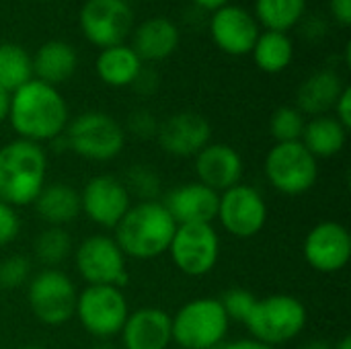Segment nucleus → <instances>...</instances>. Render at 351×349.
<instances>
[{
    "label": "nucleus",
    "mask_w": 351,
    "mask_h": 349,
    "mask_svg": "<svg viewBox=\"0 0 351 349\" xmlns=\"http://www.w3.org/2000/svg\"><path fill=\"white\" fill-rule=\"evenodd\" d=\"M70 121V109L58 86L31 78L10 93L8 123L16 138L45 144L64 134Z\"/></svg>",
    "instance_id": "nucleus-1"
},
{
    "label": "nucleus",
    "mask_w": 351,
    "mask_h": 349,
    "mask_svg": "<svg viewBox=\"0 0 351 349\" xmlns=\"http://www.w3.org/2000/svg\"><path fill=\"white\" fill-rule=\"evenodd\" d=\"M177 222L156 202H136L113 228V239L128 259L150 261L165 255L171 247Z\"/></svg>",
    "instance_id": "nucleus-2"
},
{
    "label": "nucleus",
    "mask_w": 351,
    "mask_h": 349,
    "mask_svg": "<svg viewBox=\"0 0 351 349\" xmlns=\"http://www.w3.org/2000/svg\"><path fill=\"white\" fill-rule=\"evenodd\" d=\"M47 165L41 144L14 138L0 146V200L12 208L33 206L47 183Z\"/></svg>",
    "instance_id": "nucleus-3"
},
{
    "label": "nucleus",
    "mask_w": 351,
    "mask_h": 349,
    "mask_svg": "<svg viewBox=\"0 0 351 349\" xmlns=\"http://www.w3.org/2000/svg\"><path fill=\"white\" fill-rule=\"evenodd\" d=\"M243 325L251 339L278 349L302 335L308 325V309L294 294H269L255 300Z\"/></svg>",
    "instance_id": "nucleus-4"
},
{
    "label": "nucleus",
    "mask_w": 351,
    "mask_h": 349,
    "mask_svg": "<svg viewBox=\"0 0 351 349\" xmlns=\"http://www.w3.org/2000/svg\"><path fill=\"white\" fill-rule=\"evenodd\" d=\"M228 329L230 319L214 296L193 298L171 315L173 346L179 349L220 348L228 337Z\"/></svg>",
    "instance_id": "nucleus-5"
},
{
    "label": "nucleus",
    "mask_w": 351,
    "mask_h": 349,
    "mask_svg": "<svg viewBox=\"0 0 351 349\" xmlns=\"http://www.w3.org/2000/svg\"><path fill=\"white\" fill-rule=\"evenodd\" d=\"M123 125L105 111H84L72 117L64 130L68 150L90 163H109L125 148Z\"/></svg>",
    "instance_id": "nucleus-6"
},
{
    "label": "nucleus",
    "mask_w": 351,
    "mask_h": 349,
    "mask_svg": "<svg viewBox=\"0 0 351 349\" xmlns=\"http://www.w3.org/2000/svg\"><path fill=\"white\" fill-rule=\"evenodd\" d=\"M263 175L278 193L304 195L319 181V160L302 142H276L265 154Z\"/></svg>",
    "instance_id": "nucleus-7"
},
{
    "label": "nucleus",
    "mask_w": 351,
    "mask_h": 349,
    "mask_svg": "<svg viewBox=\"0 0 351 349\" xmlns=\"http://www.w3.org/2000/svg\"><path fill=\"white\" fill-rule=\"evenodd\" d=\"M130 315V302L121 288L86 286L76 296L74 317L80 327L97 341L117 337Z\"/></svg>",
    "instance_id": "nucleus-8"
},
{
    "label": "nucleus",
    "mask_w": 351,
    "mask_h": 349,
    "mask_svg": "<svg viewBox=\"0 0 351 349\" xmlns=\"http://www.w3.org/2000/svg\"><path fill=\"white\" fill-rule=\"evenodd\" d=\"M78 290L70 276L56 267H43L27 282V302L33 317L47 327L66 325L74 317Z\"/></svg>",
    "instance_id": "nucleus-9"
},
{
    "label": "nucleus",
    "mask_w": 351,
    "mask_h": 349,
    "mask_svg": "<svg viewBox=\"0 0 351 349\" xmlns=\"http://www.w3.org/2000/svg\"><path fill=\"white\" fill-rule=\"evenodd\" d=\"M173 265L189 278L212 274L220 261V234L214 224H177L167 251Z\"/></svg>",
    "instance_id": "nucleus-10"
},
{
    "label": "nucleus",
    "mask_w": 351,
    "mask_h": 349,
    "mask_svg": "<svg viewBox=\"0 0 351 349\" xmlns=\"http://www.w3.org/2000/svg\"><path fill=\"white\" fill-rule=\"evenodd\" d=\"M74 265L86 286L123 288L130 280L128 257L109 234H90L74 249Z\"/></svg>",
    "instance_id": "nucleus-11"
},
{
    "label": "nucleus",
    "mask_w": 351,
    "mask_h": 349,
    "mask_svg": "<svg viewBox=\"0 0 351 349\" xmlns=\"http://www.w3.org/2000/svg\"><path fill=\"white\" fill-rule=\"evenodd\" d=\"M134 8L125 0H84L78 12L82 37L99 49L123 43L134 31Z\"/></svg>",
    "instance_id": "nucleus-12"
},
{
    "label": "nucleus",
    "mask_w": 351,
    "mask_h": 349,
    "mask_svg": "<svg viewBox=\"0 0 351 349\" xmlns=\"http://www.w3.org/2000/svg\"><path fill=\"white\" fill-rule=\"evenodd\" d=\"M269 218V208L263 193L247 183H239L220 193L218 214L220 226L234 239H253L257 237Z\"/></svg>",
    "instance_id": "nucleus-13"
},
{
    "label": "nucleus",
    "mask_w": 351,
    "mask_h": 349,
    "mask_svg": "<svg viewBox=\"0 0 351 349\" xmlns=\"http://www.w3.org/2000/svg\"><path fill=\"white\" fill-rule=\"evenodd\" d=\"M132 204L123 181L107 173L90 177L80 191V212L105 230H113Z\"/></svg>",
    "instance_id": "nucleus-14"
},
{
    "label": "nucleus",
    "mask_w": 351,
    "mask_h": 349,
    "mask_svg": "<svg viewBox=\"0 0 351 349\" xmlns=\"http://www.w3.org/2000/svg\"><path fill=\"white\" fill-rule=\"evenodd\" d=\"M304 261L319 274H339L351 259V232L346 224L325 220L315 224L302 243Z\"/></svg>",
    "instance_id": "nucleus-15"
},
{
    "label": "nucleus",
    "mask_w": 351,
    "mask_h": 349,
    "mask_svg": "<svg viewBox=\"0 0 351 349\" xmlns=\"http://www.w3.org/2000/svg\"><path fill=\"white\" fill-rule=\"evenodd\" d=\"M208 31L212 43L226 56H247L261 33V27L249 8L241 4H226L210 12Z\"/></svg>",
    "instance_id": "nucleus-16"
},
{
    "label": "nucleus",
    "mask_w": 351,
    "mask_h": 349,
    "mask_svg": "<svg viewBox=\"0 0 351 349\" xmlns=\"http://www.w3.org/2000/svg\"><path fill=\"white\" fill-rule=\"evenodd\" d=\"M158 146L175 158H193L212 142V125L197 111H177L158 125Z\"/></svg>",
    "instance_id": "nucleus-17"
},
{
    "label": "nucleus",
    "mask_w": 351,
    "mask_h": 349,
    "mask_svg": "<svg viewBox=\"0 0 351 349\" xmlns=\"http://www.w3.org/2000/svg\"><path fill=\"white\" fill-rule=\"evenodd\" d=\"M197 181L206 187L222 193L243 183L245 163L241 152L226 142H210L193 156Z\"/></svg>",
    "instance_id": "nucleus-18"
},
{
    "label": "nucleus",
    "mask_w": 351,
    "mask_h": 349,
    "mask_svg": "<svg viewBox=\"0 0 351 349\" xmlns=\"http://www.w3.org/2000/svg\"><path fill=\"white\" fill-rule=\"evenodd\" d=\"M119 335L123 349H169L173 346L171 315L158 306L130 311Z\"/></svg>",
    "instance_id": "nucleus-19"
},
{
    "label": "nucleus",
    "mask_w": 351,
    "mask_h": 349,
    "mask_svg": "<svg viewBox=\"0 0 351 349\" xmlns=\"http://www.w3.org/2000/svg\"><path fill=\"white\" fill-rule=\"evenodd\" d=\"M218 200L220 193L206 187L199 181H189L173 187L165 200L162 206L169 210L173 220L177 224H214L218 214Z\"/></svg>",
    "instance_id": "nucleus-20"
},
{
    "label": "nucleus",
    "mask_w": 351,
    "mask_h": 349,
    "mask_svg": "<svg viewBox=\"0 0 351 349\" xmlns=\"http://www.w3.org/2000/svg\"><path fill=\"white\" fill-rule=\"evenodd\" d=\"M181 43V29L169 16H150L132 31V49L144 64L169 60Z\"/></svg>",
    "instance_id": "nucleus-21"
},
{
    "label": "nucleus",
    "mask_w": 351,
    "mask_h": 349,
    "mask_svg": "<svg viewBox=\"0 0 351 349\" xmlns=\"http://www.w3.org/2000/svg\"><path fill=\"white\" fill-rule=\"evenodd\" d=\"M348 84L343 78L331 70V68H321L306 76L298 91H296V109L306 117H319V115H329L333 111V105L337 103L341 91Z\"/></svg>",
    "instance_id": "nucleus-22"
},
{
    "label": "nucleus",
    "mask_w": 351,
    "mask_h": 349,
    "mask_svg": "<svg viewBox=\"0 0 351 349\" xmlns=\"http://www.w3.org/2000/svg\"><path fill=\"white\" fill-rule=\"evenodd\" d=\"M33 78L60 86L68 82L78 70V51L72 43L64 39H47L31 56Z\"/></svg>",
    "instance_id": "nucleus-23"
},
{
    "label": "nucleus",
    "mask_w": 351,
    "mask_h": 349,
    "mask_svg": "<svg viewBox=\"0 0 351 349\" xmlns=\"http://www.w3.org/2000/svg\"><path fill=\"white\" fill-rule=\"evenodd\" d=\"M35 214L47 226H62L66 228L72 224L80 212V191L64 181L45 183L37 200L33 202Z\"/></svg>",
    "instance_id": "nucleus-24"
},
{
    "label": "nucleus",
    "mask_w": 351,
    "mask_h": 349,
    "mask_svg": "<svg viewBox=\"0 0 351 349\" xmlns=\"http://www.w3.org/2000/svg\"><path fill=\"white\" fill-rule=\"evenodd\" d=\"M142 68H144V62L128 43L99 49V56L95 60V72L99 80L111 88L132 86Z\"/></svg>",
    "instance_id": "nucleus-25"
},
{
    "label": "nucleus",
    "mask_w": 351,
    "mask_h": 349,
    "mask_svg": "<svg viewBox=\"0 0 351 349\" xmlns=\"http://www.w3.org/2000/svg\"><path fill=\"white\" fill-rule=\"evenodd\" d=\"M348 132L333 115H319L306 119L300 142L317 158H333L348 144Z\"/></svg>",
    "instance_id": "nucleus-26"
},
{
    "label": "nucleus",
    "mask_w": 351,
    "mask_h": 349,
    "mask_svg": "<svg viewBox=\"0 0 351 349\" xmlns=\"http://www.w3.org/2000/svg\"><path fill=\"white\" fill-rule=\"evenodd\" d=\"M255 66L265 74L284 72L294 60V41L288 33L280 31H261L253 49H251Z\"/></svg>",
    "instance_id": "nucleus-27"
},
{
    "label": "nucleus",
    "mask_w": 351,
    "mask_h": 349,
    "mask_svg": "<svg viewBox=\"0 0 351 349\" xmlns=\"http://www.w3.org/2000/svg\"><path fill=\"white\" fill-rule=\"evenodd\" d=\"M308 0H255L253 16L265 31L288 33L306 16Z\"/></svg>",
    "instance_id": "nucleus-28"
},
{
    "label": "nucleus",
    "mask_w": 351,
    "mask_h": 349,
    "mask_svg": "<svg viewBox=\"0 0 351 349\" xmlns=\"http://www.w3.org/2000/svg\"><path fill=\"white\" fill-rule=\"evenodd\" d=\"M31 78H33L31 53L14 41H2L0 43V88H4L6 93H14Z\"/></svg>",
    "instance_id": "nucleus-29"
},
{
    "label": "nucleus",
    "mask_w": 351,
    "mask_h": 349,
    "mask_svg": "<svg viewBox=\"0 0 351 349\" xmlns=\"http://www.w3.org/2000/svg\"><path fill=\"white\" fill-rule=\"evenodd\" d=\"M33 253L43 267L60 269V265L68 261L70 255L74 253V243L66 228L45 226L33 241Z\"/></svg>",
    "instance_id": "nucleus-30"
},
{
    "label": "nucleus",
    "mask_w": 351,
    "mask_h": 349,
    "mask_svg": "<svg viewBox=\"0 0 351 349\" xmlns=\"http://www.w3.org/2000/svg\"><path fill=\"white\" fill-rule=\"evenodd\" d=\"M123 185L132 197V202H156L160 197V189H162V181L160 175L144 163L132 165L125 175H123Z\"/></svg>",
    "instance_id": "nucleus-31"
},
{
    "label": "nucleus",
    "mask_w": 351,
    "mask_h": 349,
    "mask_svg": "<svg viewBox=\"0 0 351 349\" xmlns=\"http://www.w3.org/2000/svg\"><path fill=\"white\" fill-rule=\"evenodd\" d=\"M306 117L294 105L278 107L269 117V132L276 142H300Z\"/></svg>",
    "instance_id": "nucleus-32"
},
{
    "label": "nucleus",
    "mask_w": 351,
    "mask_h": 349,
    "mask_svg": "<svg viewBox=\"0 0 351 349\" xmlns=\"http://www.w3.org/2000/svg\"><path fill=\"white\" fill-rule=\"evenodd\" d=\"M31 259L27 255H10L0 261V292L19 290L31 280Z\"/></svg>",
    "instance_id": "nucleus-33"
},
{
    "label": "nucleus",
    "mask_w": 351,
    "mask_h": 349,
    "mask_svg": "<svg viewBox=\"0 0 351 349\" xmlns=\"http://www.w3.org/2000/svg\"><path fill=\"white\" fill-rule=\"evenodd\" d=\"M218 300H220L226 317L230 319V323H245L257 296L245 288H230Z\"/></svg>",
    "instance_id": "nucleus-34"
},
{
    "label": "nucleus",
    "mask_w": 351,
    "mask_h": 349,
    "mask_svg": "<svg viewBox=\"0 0 351 349\" xmlns=\"http://www.w3.org/2000/svg\"><path fill=\"white\" fill-rule=\"evenodd\" d=\"M158 125H160V121L156 119V115L150 109L138 107L128 115L123 130H125V134H132L138 140H152L158 134Z\"/></svg>",
    "instance_id": "nucleus-35"
},
{
    "label": "nucleus",
    "mask_w": 351,
    "mask_h": 349,
    "mask_svg": "<svg viewBox=\"0 0 351 349\" xmlns=\"http://www.w3.org/2000/svg\"><path fill=\"white\" fill-rule=\"evenodd\" d=\"M19 232H21V218L16 214V208L0 200V249L14 243Z\"/></svg>",
    "instance_id": "nucleus-36"
},
{
    "label": "nucleus",
    "mask_w": 351,
    "mask_h": 349,
    "mask_svg": "<svg viewBox=\"0 0 351 349\" xmlns=\"http://www.w3.org/2000/svg\"><path fill=\"white\" fill-rule=\"evenodd\" d=\"M298 27H300V33L313 43L321 41L329 31V25L323 16H304Z\"/></svg>",
    "instance_id": "nucleus-37"
},
{
    "label": "nucleus",
    "mask_w": 351,
    "mask_h": 349,
    "mask_svg": "<svg viewBox=\"0 0 351 349\" xmlns=\"http://www.w3.org/2000/svg\"><path fill=\"white\" fill-rule=\"evenodd\" d=\"M158 84H160V80H158V74L154 72V70H150V68H142L140 70V74H138V78L134 80V84H132V88L136 91V93H140V95H154L156 91H158Z\"/></svg>",
    "instance_id": "nucleus-38"
},
{
    "label": "nucleus",
    "mask_w": 351,
    "mask_h": 349,
    "mask_svg": "<svg viewBox=\"0 0 351 349\" xmlns=\"http://www.w3.org/2000/svg\"><path fill=\"white\" fill-rule=\"evenodd\" d=\"M333 117L346 128H351V86H346L337 99V103L333 105Z\"/></svg>",
    "instance_id": "nucleus-39"
},
{
    "label": "nucleus",
    "mask_w": 351,
    "mask_h": 349,
    "mask_svg": "<svg viewBox=\"0 0 351 349\" xmlns=\"http://www.w3.org/2000/svg\"><path fill=\"white\" fill-rule=\"evenodd\" d=\"M329 12L339 27L351 25V0H329Z\"/></svg>",
    "instance_id": "nucleus-40"
},
{
    "label": "nucleus",
    "mask_w": 351,
    "mask_h": 349,
    "mask_svg": "<svg viewBox=\"0 0 351 349\" xmlns=\"http://www.w3.org/2000/svg\"><path fill=\"white\" fill-rule=\"evenodd\" d=\"M216 349H276L271 346H265L257 339H251V337H245V339H234V341H224L220 348Z\"/></svg>",
    "instance_id": "nucleus-41"
},
{
    "label": "nucleus",
    "mask_w": 351,
    "mask_h": 349,
    "mask_svg": "<svg viewBox=\"0 0 351 349\" xmlns=\"http://www.w3.org/2000/svg\"><path fill=\"white\" fill-rule=\"evenodd\" d=\"M189 2H191L197 10H202V12H214V10H218V8L230 4V0H189Z\"/></svg>",
    "instance_id": "nucleus-42"
},
{
    "label": "nucleus",
    "mask_w": 351,
    "mask_h": 349,
    "mask_svg": "<svg viewBox=\"0 0 351 349\" xmlns=\"http://www.w3.org/2000/svg\"><path fill=\"white\" fill-rule=\"evenodd\" d=\"M8 109H10V93L0 88V125L8 121Z\"/></svg>",
    "instance_id": "nucleus-43"
},
{
    "label": "nucleus",
    "mask_w": 351,
    "mask_h": 349,
    "mask_svg": "<svg viewBox=\"0 0 351 349\" xmlns=\"http://www.w3.org/2000/svg\"><path fill=\"white\" fill-rule=\"evenodd\" d=\"M300 349H333V344L327 339H308L300 346Z\"/></svg>",
    "instance_id": "nucleus-44"
},
{
    "label": "nucleus",
    "mask_w": 351,
    "mask_h": 349,
    "mask_svg": "<svg viewBox=\"0 0 351 349\" xmlns=\"http://www.w3.org/2000/svg\"><path fill=\"white\" fill-rule=\"evenodd\" d=\"M333 349H351V337L350 335H346V337H341L335 346H333Z\"/></svg>",
    "instance_id": "nucleus-45"
},
{
    "label": "nucleus",
    "mask_w": 351,
    "mask_h": 349,
    "mask_svg": "<svg viewBox=\"0 0 351 349\" xmlns=\"http://www.w3.org/2000/svg\"><path fill=\"white\" fill-rule=\"evenodd\" d=\"M93 349H115V346L111 344V341H97Z\"/></svg>",
    "instance_id": "nucleus-46"
},
{
    "label": "nucleus",
    "mask_w": 351,
    "mask_h": 349,
    "mask_svg": "<svg viewBox=\"0 0 351 349\" xmlns=\"http://www.w3.org/2000/svg\"><path fill=\"white\" fill-rule=\"evenodd\" d=\"M21 349H47V348H43V346H25V348H21Z\"/></svg>",
    "instance_id": "nucleus-47"
},
{
    "label": "nucleus",
    "mask_w": 351,
    "mask_h": 349,
    "mask_svg": "<svg viewBox=\"0 0 351 349\" xmlns=\"http://www.w3.org/2000/svg\"><path fill=\"white\" fill-rule=\"evenodd\" d=\"M125 2H128V4H132V2H136V0H125Z\"/></svg>",
    "instance_id": "nucleus-48"
},
{
    "label": "nucleus",
    "mask_w": 351,
    "mask_h": 349,
    "mask_svg": "<svg viewBox=\"0 0 351 349\" xmlns=\"http://www.w3.org/2000/svg\"><path fill=\"white\" fill-rule=\"evenodd\" d=\"M39 2H49V0H39Z\"/></svg>",
    "instance_id": "nucleus-49"
},
{
    "label": "nucleus",
    "mask_w": 351,
    "mask_h": 349,
    "mask_svg": "<svg viewBox=\"0 0 351 349\" xmlns=\"http://www.w3.org/2000/svg\"><path fill=\"white\" fill-rule=\"evenodd\" d=\"M169 349H179V348H169Z\"/></svg>",
    "instance_id": "nucleus-50"
}]
</instances>
